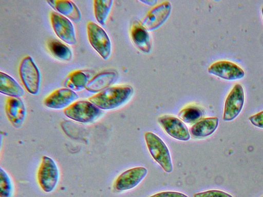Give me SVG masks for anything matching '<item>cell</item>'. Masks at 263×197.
<instances>
[{
	"mask_svg": "<svg viewBox=\"0 0 263 197\" xmlns=\"http://www.w3.org/2000/svg\"><path fill=\"white\" fill-rule=\"evenodd\" d=\"M65 116L81 123H90L98 119L102 110L89 101H75L64 109Z\"/></svg>",
	"mask_w": 263,
	"mask_h": 197,
	"instance_id": "cell-3",
	"label": "cell"
},
{
	"mask_svg": "<svg viewBox=\"0 0 263 197\" xmlns=\"http://www.w3.org/2000/svg\"><path fill=\"white\" fill-rule=\"evenodd\" d=\"M59 179V171L55 161L50 157L43 156L37 173L41 188L45 192H51L55 188Z\"/></svg>",
	"mask_w": 263,
	"mask_h": 197,
	"instance_id": "cell-4",
	"label": "cell"
},
{
	"mask_svg": "<svg viewBox=\"0 0 263 197\" xmlns=\"http://www.w3.org/2000/svg\"><path fill=\"white\" fill-rule=\"evenodd\" d=\"M208 71L211 74L229 81L241 79L245 75L241 67L228 61H219L213 63L208 68Z\"/></svg>",
	"mask_w": 263,
	"mask_h": 197,
	"instance_id": "cell-12",
	"label": "cell"
},
{
	"mask_svg": "<svg viewBox=\"0 0 263 197\" xmlns=\"http://www.w3.org/2000/svg\"><path fill=\"white\" fill-rule=\"evenodd\" d=\"M48 47L51 54L56 58L64 61H69L72 57L70 49L65 44L57 40H50Z\"/></svg>",
	"mask_w": 263,
	"mask_h": 197,
	"instance_id": "cell-21",
	"label": "cell"
},
{
	"mask_svg": "<svg viewBox=\"0 0 263 197\" xmlns=\"http://www.w3.org/2000/svg\"><path fill=\"white\" fill-rule=\"evenodd\" d=\"M18 70L21 81L27 91L32 94H37L41 85V74L31 56H27L22 59Z\"/></svg>",
	"mask_w": 263,
	"mask_h": 197,
	"instance_id": "cell-6",
	"label": "cell"
},
{
	"mask_svg": "<svg viewBox=\"0 0 263 197\" xmlns=\"http://www.w3.org/2000/svg\"><path fill=\"white\" fill-rule=\"evenodd\" d=\"M6 116L15 128L21 127L25 120L26 110L23 101L20 97H9L5 105Z\"/></svg>",
	"mask_w": 263,
	"mask_h": 197,
	"instance_id": "cell-14",
	"label": "cell"
},
{
	"mask_svg": "<svg viewBox=\"0 0 263 197\" xmlns=\"http://www.w3.org/2000/svg\"><path fill=\"white\" fill-rule=\"evenodd\" d=\"M130 38L138 50L144 53H149L152 49V40L148 31L141 22L135 21L130 30Z\"/></svg>",
	"mask_w": 263,
	"mask_h": 197,
	"instance_id": "cell-15",
	"label": "cell"
},
{
	"mask_svg": "<svg viewBox=\"0 0 263 197\" xmlns=\"http://www.w3.org/2000/svg\"><path fill=\"white\" fill-rule=\"evenodd\" d=\"M47 2L60 14L73 22H78L81 19V12L78 7L72 1L57 0L48 1Z\"/></svg>",
	"mask_w": 263,
	"mask_h": 197,
	"instance_id": "cell-17",
	"label": "cell"
},
{
	"mask_svg": "<svg viewBox=\"0 0 263 197\" xmlns=\"http://www.w3.org/2000/svg\"><path fill=\"white\" fill-rule=\"evenodd\" d=\"M249 120L254 126L263 128V111L250 116Z\"/></svg>",
	"mask_w": 263,
	"mask_h": 197,
	"instance_id": "cell-26",
	"label": "cell"
},
{
	"mask_svg": "<svg viewBox=\"0 0 263 197\" xmlns=\"http://www.w3.org/2000/svg\"><path fill=\"white\" fill-rule=\"evenodd\" d=\"M158 121L165 132L174 139L182 141L190 140L191 135L189 129L179 118L165 115L159 117Z\"/></svg>",
	"mask_w": 263,
	"mask_h": 197,
	"instance_id": "cell-11",
	"label": "cell"
},
{
	"mask_svg": "<svg viewBox=\"0 0 263 197\" xmlns=\"http://www.w3.org/2000/svg\"><path fill=\"white\" fill-rule=\"evenodd\" d=\"M245 103V92L242 85L236 84L228 94L224 103L223 120L230 121L241 112Z\"/></svg>",
	"mask_w": 263,
	"mask_h": 197,
	"instance_id": "cell-7",
	"label": "cell"
},
{
	"mask_svg": "<svg viewBox=\"0 0 263 197\" xmlns=\"http://www.w3.org/2000/svg\"><path fill=\"white\" fill-rule=\"evenodd\" d=\"M144 138L147 149L154 160L164 171L170 173L173 166L170 151L163 140L152 132H146Z\"/></svg>",
	"mask_w": 263,
	"mask_h": 197,
	"instance_id": "cell-2",
	"label": "cell"
},
{
	"mask_svg": "<svg viewBox=\"0 0 263 197\" xmlns=\"http://www.w3.org/2000/svg\"><path fill=\"white\" fill-rule=\"evenodd\" d=\"M118 78L115 71H105L93 76L87 83L85 89L91 93H99L110 87Z\"/></svg>",
	"mask_w": 263,
	"mask_h": 197,
	"instance_id": "cell-16",
	"label": "cell"
},
{
	"mask_svg": "<svg viewBox=\"0 0 263 197\" xmlns=\"http://www.w3.org/2000/svg\"><path fill=\"white\" fill-rule=\"evenodd\" d=\"M0 92L9 97H21L25 92L23 88L11 76L0 72Z\"/></svg>",
	"mask_w": 263,
	"mask_h": 197,
	"instance_id": "cell-19",
	"label": "cell"
},
{
	"mask_svg": "<svg viewBox=\"0 0 263 197\" xmlns=\"http://www.w3.org/2000/svg\"><path fill=\"white\" fill-rule=\"evenodd\" d=\"M217 117H210L201 119L191 127L192 135L196 138H204L212 134L218 126Z\"/></svg>",
	"mask_w": 263,
	"mask_h": 197,
	"instance_id": "cell-18",
	"label": "cell"
},
{
	"mask_svg": "<svg viewBox=\"0 0 263 197\" xmlns=\"http://www.w3.org/2000/svg\"><path fill=\"white\" fill-rule=\"evenodd\" d=\"M171 10L170 2L164 1L152 8L142 19L141 24L148 31L155 30L166 21Z\"/></svg>",
	"mask_w": 263,
	"mask_h": 197,
	"instance_id": "cell-10",
	"label": "cell"
},
{
	"mask_svg": "<svg viewBox=\"0 0 263 197\" xmlns=\"http://www.w3.org/2000/svg\"><path fill=\"white\" fill-rule=\"evenodd\" d=\"M261 14H262V18H263V7L261 9Z\"/></svg>",
	"mask_w": 263,
	"mask_h": 197,
	"instance_id": "cell-29",
	"label": "cell"
},
{
	"mask_svg": "<svg viewBox=\"0 0 263 197\" xmlns=\"http://www.w3.org/2000/svg\"><path fill=\"white\" fill-rule=\"evenodd\" d=\"M50 22L54 32L61 40L69 45L76 44L74 28L68 18L53 11L50 13Z\"/></svg>",
	"mask_w": 263,
	"mask_h": 197,
	"instance_id": "cell-8",
	"label": "cell"
},
{
	"mask_svg": "<svg viewBox=\"0 0 263 197\" xmlns=\"http://www.w3.org/2000/svg\"><path fill=\"white\" fill-rule=\"evenodd\" d=\"M13 186L8 173L0 168V197H12Z\"/></svg>",
	"mask_w": 263,
	"mask_h": 197,
	"instance_id": "cell-24",
	"label": "cell"
},
{
	"mask_svg": "<svg viewBox=\"0 0 263 197\" xmlns=\"http://www.w3.org/2000/svg\"><path fill=\"white\" fill-rule=\"evenodd\" d=\"M194 197H233V196L221 190H210L195 193Z\"/></svg>",
	"mask_w": 263,
	"mask_h": 197,
	"instance_id": "cell-25",
	"label": "cell"
},
{
	"mask_svg": "<svg viewBox=\"0 0 263 197\" xmlns=\"http://www.w3.org/2000/svg\"><path fill=\"white\" fill-rule=\"evenodd\" d=\"M79 98L73 90L67 88L58 89L47 96L43 101L44 105L53 109L66 108Z\"/></svg>",
	"mask_w": 263,
	"mask_h": 197,
	"instance_id": "cell-13",
	"label": "cell"
},
{
	"mask_svg": "<svg viewBox=\"0 0 263 197\" xmlns=\"http://www.w3.org/2000/svg\"><path fill=\"white\" fill-rule=\"evenodd\" d=\"M140 2L149 6H156L158 2L156 0H142L140 1Z\"/></svg>",
	"mask_w": 263,
	"mask_h": 197,
	"instance_id": "cell-28",
	"label": "cell"
},
{
	"mask_svg": "<svg viewBox=\"0 0 263 197\" xmlns=\"http://www.w3.org/2000/svg\"><path fill=\"white\" fill-rule=\"evenodd\" d=\"M203 115L202 110L197 106H186L178 113L179 117L185 123L193 124L200 121Z\"/></svg>",
	"mask_w": 263,
	"mask_h": 197,
	"instance_id": "cell-23",
	"label": "cell"
},
{
	"mask_svg": "<svg viewBox=\"0 0 263 197\" xmlns=\"http://www.w3.org/2000/svg\"><path fill=\"white\" fill-rule=\"evenodd\" d=\"M87 32L91 47L103 59L107 60L111 54V44L105 31L97 24L89 21Z\"/></svg>",
	"mask_w": 263,
	"mask_h": 197,
	"instance_id": "cell-5",
	"label": "cell"
},
{
	"mask_svg": "<svg viewBox=\"0 0 263 197\" xmlns=\"http://www.w3.org/2000/svg\"><path fill=\"white\" fill-rule=\"evenodd\" d=\"M88 83L87 76L83 72L75 70L68 74L64 82V85L71 90L80 91L85 88Z\"/></svg>",
	"mask_w": 263,
	"mask_h": 197,
	"instance_id": "cell-20",
	"label": "cell"
},
{
	"mask_svg": "<svg viewBox=\"0 0 263 197\" xmlns=\"http://www.w3.org/2000/svg\"><path fill=\"white\" fill-rule=\"evenodd\" d=\"M133 92L130 85L112 86L88 97V100L101 110H111L127 102Z\"/></svg>",
	"mask_w": 263,
	"mask_h": 197,
	"instance_id": "cell-1",
	"label": "cell"
},
{
	"mask_svg": "<svg viewBox=\"0 0 263 197\" xmlns=\"http://www.w3.org/2000/svg\"><path fill=\"white\" fill-rule=\"evenodd\" d=\"M149 197H189L186 195L176 191H162L154 194Z\"/></svg>",
	"mask_w": 263,
	"mask_h": 197,
	"instance_id": "cell-27",
	"label": "cell"
},
{
	"mask_svg": "<svg viewBox=\"0 0 263 197\" xmlns=\"http://www.w3.org/2000/svg\"><path fill=\"white\" fill-rule=\"evenodd\" d=\"M146 168L136 167L124 171L116 179L114 189L117 192H123L137 186L145 177Z\"/></svg>",
	"mask_w": 263,
	"mask_h": 197,
	"instance_id": "cell-9",
	"label": "cell"
},
{
	"mask_svg": "<svg viewBox=\"0 0 263 197\" xmlns=\"http://www.w3.org/2000/svg\"><path fill=\"white\" fill-rule=\"evenodd\" d=\"M93 3L96 19L100 24L104 25L111 10L113 1L95 0Z\"/></svg>",
	"mask_w": 263,
	"mask_h": 197,
	"instance_id": "cell-22",
	"label": "cell"
}]
</instances>
